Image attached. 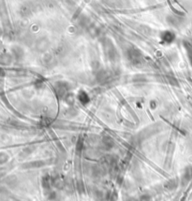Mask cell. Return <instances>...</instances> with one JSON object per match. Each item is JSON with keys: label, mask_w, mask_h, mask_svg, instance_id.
<instances>
[{"label": "cell", "mask_w": 192, "mask_h": 201, "mask_svg": "<svg viewBox=\"0 0 192 201\" xmlns=\"http://www.w3.org/2000/svg\"><path fill=\"white\" fill-rule=\"evenodd\" d=\"M173 37H174V36H173V34L171 33V32H165V33L162 35V39H163L164 41H166V42H171V41H172V40H173Z\"/></svg>", "instance_id": "obj_4"}, {"label": "cell", "mask_w": 192, "mask_h": 201, "mask_svg": "<svg viewBox=\"0 0 192 201\" xmlns=\"http://www.w3.org/2000/svg\"><path fill=\"white\" fill-rule=\"evenodd\" d=\"M82 149H83V141L80 139L76 144V152H77V154L82 152Z\"/></svg>", "instance_id": "obj_5"}, {"label": "cell", "mask_w": 192, "mask_h": 201, "mask_svg": "<svg viewBox=\"0 0 192 201\" xmlns=\"http://www.w3.org/2000/svg\"><path fill=\"white\" fill-rule=\"evenodd\" d=\"M102 144H103V146H104L107 150H110V149H112V148L114 147V140H113L112 138H110L109 136H105V137L102 138Z\"/></svg>", "instance_id": "obj_2"}, {"label": "cell", "mask_w": 192, "mask_h": 201, "mask_svg": "<svg viewBox=\"0 0 192 201\" xmlns=\"http://www.w3.org/2000/svg\"><path fill=\"white\" fill-rule=\"evenodd\" d=\"M128 58L133 64H139L141 62V54L135 49L128 51Z\"/></svg>", "instance_id": "obj_1"}, {"label": "cell", "mask_w": 192, "mask_h": 201, "mask_svg": "<svg viewBox=\"0 0 192 201\" xmlns=\"http://www.w3.org/2000/svg\"><path fill=\"white\" fill-rule=\"evenodd\" d=\"M69 96H70V94H67V97H68V98H69ZM69 101H70V103H71V102L74 101V99H69ZM70 103H69V104H70Z\"/></svg>", "instance_id": "obj_6"}, {"label": "cell", "mask_w": 192, "mask_h": 201, "mask_svg": "<svg viewBox=\"0 0 192 201\" xmlns=\"http://www.w3.org/2000/svg\"><path fill=\"white\" fill-rule=\"evenodd\" d=\"M79 99H80V101L83 104H86V103L89 102V96L84 92H80V94H79Z\"/></svg>", "instance_id": "obj_3"}]
</instances>
